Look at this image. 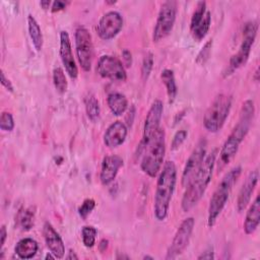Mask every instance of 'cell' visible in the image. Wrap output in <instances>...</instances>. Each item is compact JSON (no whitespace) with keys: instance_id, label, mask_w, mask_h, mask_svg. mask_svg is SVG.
<instances>
[{"instance_id":"83f0119b","label":"cell","mask_w":260,"mask_h":260,"mask_svg":"<svg viewBox=\"0 0 260 260\" xmlns=\"http://www.w3.org/2000/svg\"><path fill=\"white\" fill-rule=\"evenodd\" d=\"M53 82H54L55 88L57 89L58 92L64 93L66 91L68 83H67V79H66L65 73L62 68L56 67L53 70Z\"/></svg>"},{"instance_id":"ee69618b","label":"cell","mask_w":260,"mask_h":260,"mask_svg":"<svg viewBox=\"0 0 260 260\" xmlns=\"http://www.w3.org/2000/svg\"><path fill=\"white\" fill-rule=\"evenodd\" d=\"M254 80L255 81H258L259 80V69L257 68L256 71H255V74H254Z\"/></svg>"},{"instance_id":"8992f818","label":"cell","mask_w":260,"mask_h":260,"mask_svg":"<svg viewBox=\"0 0 260 260\" xmlns=\"http://www.w3.org/2000/svg\"><path fill=\"white\" fill-rule=\"evenodd\" d=\"M233 99L229 94H218L206 110L203 117V125L209 132L219 131L225 123L231 112Z\"/></svg>"},{"instance_id":"603a6c76","label":"cell","mask_w":260,"mask_h":260,"mask_svg":"<svg viewBox=\"0 0 260 260\" xmlns=\"http://www.w3.org/2000/svg\"><path fill=\"white\" fill-rule=\"evenodd\" d=\"M27 28H28V34L34 44V47L36 48L37 51H41L44 44L43 34L38 21L31 14H28L27 16Z\"/></svg>"},{"instance_id":"d6a6232c","label":"cell","mask_w":260,"mask_h":260,"mask_svg":"<svg viewBox=\"0 0 260 260\" xmlns=\"http://www.w3.org/2000/svg\"><path fill=\"white\" fill-rule=\"evenodd\" d=\"M95 207V201L91 198H87L83 201V203L78 208V213L82 219H86L90 212Z\"/></svg>"},{"instance_id":"ffe728a7","label":"cell","mask_w":260,"mask_h":260,"mask_svg":"<svg viewBox=\"0 0 260 260\" xmlns=\"http://www.w3.org/2000/svg\"><path fill=\"white\" fill-rule=\"evenodd\" d=\"M260 222V200L257 195L253 203L251 204L249 210L247 211L245 221H244V231L247 235H252L258 228Z\"/></svg>"},{"instance_id":"d6986e66","label":"cell","mask_w":260,"mask_h":260,"mask_svg":"<svg viewBox=\"0 0 260 260\" xmlns=\"http://www.w3.org/2000/svg\"><path fill=\"white\" fill-rule=\"evenodd\" d=\"M127 127L121 121L112 123L104 134V143L109 148L120 146L126 139Z\"/></svg>"},{"instance_id":"4dcf8cb0","label":"cell","mask_w":260,"mask_h":260,"mask_svg":"<svg viewBox=\"0 0 260 260\" xmlns=\"http://www.w3.org/2000/svg\"><path fill=\"white\" fill-rule=\"evenodd\" d=\"M152 67H153V54L151 52H147L143 58L142 66H141V76L143 80H147V78L151 73Z\"/></svg>"},{"instance_id":"b9f144b4","label":"cell","mask_w":260,"mask_h":260,"mask_svg":"<svg viewBox=\"0 0 260 260\" xmlns=\"http://www.w3.org/2000/svg\"><path fill=\"white\" fill-rule=\"evenodd\" d=\"M99 247H100V250L103 252V251H106V249L108 248V241L107 240H102L101 241V243H100V245H99Z\"/></svg>"},{"instance_id":"836d02e7","label":"cell","mask_w":260,"mask_h":260,"mask_svg":"<svg viewBox=\"0 0 260 260\" xmlns=\"http://www.w3.org/2000/svg\"><path fill=\"white\" fill-rule=\"evenodd\" d=\"M0 128L3 131H12L14 128V120L9 112H2L0 117Z\"/></svg>"},{"instance_id":"8d00e7d4","label":"cell","mask_w":260,"mask_h":260,"mask_svg":"<svg viewBox=\"0 0 260 260\" xmlns=\"http://www.w3.org/2000/svg\"><path fill=\"white\" fill-rule=\"evenodd\" d=\"M68 2L66 1H61V0H57V1H54L53 4H52V7H51V11L52 12H58L60 10H63L64 8H66Z\"/></svg>"},{"instance_id":"ac0fdd59","label":"cell","mask_w":260,"mask_h":260,"mask_svg":"<svg viewBox=\"0 0 260 260\" xmlns=\"http://www.w3.org/2000/svg\"><path fill=\"white\" fill-rule=\"evenodd\" d=\"M123 166V159L119 155H106L103 158L101 173H100V180L103 185H109L112 183L118 172L119 169Z\"/></svg>"},{"instance_id":"60d3db41","label":"cell","mask_w":260,"mask_h":260,"mask_svg":"<svg viewBox=\"0 0 260 260\" xmlns=\"http://www.w3.org/2000/svg\"><path fill=\"white\" fill-rule=\"evenodd\" d=\"M40 5L42 6L43 9H49L50 8V5H51V1L50 0H43L40 2Z\"/></svg>"},{"instance_id":"4316f807","label":"cell","mask_w":260,"mask_h":260,"mask_svg":"<svg viewBox=\"0 0 260 260\" xmlns=\"http://www.w3.org/2000/svg\"><path fill=\"white\" fill-rule=\"evenodd\" d=\"M17 221L18 225L23 231H29L35 223V208L30 206L19 211L17 215Z\"/></svg>"},{"instance_id":"f546056e","label":"cell","mask_w":260,"mask_h":260,"mask_svg":"<svg viewBox=\"0 0 260 260\" xmlns=\"http://www.w3.org/2000/svg\"><path fill=\"white\" fill-rule=\"evenodd\" d=\"M95 236L96 230L91 225H84L81 230V238L82 243L85 247L91 248L95 244Z\"/></svg>"},{"instance_id":"ba28073f","label":"cell","mask_w":260,"mask_h":260,"mask_svg":"<svg viewBox=\"0 0 260 260\" xmlns=\"http://www.w3.org/2000/svg\"><path fill=\"white\" fill-rule=\"evenodd\" d=\"M177 10L178 4L174 0H169L161 4L152 32L153 42L157 43L171 34L176 21Z\"/></svg>"},{"instance_id":"5bb4252c","label":"cell","mask_w":260,"mask_h":260,"mask_svg":"<svg viewBox=\"0 0 260 260\" xmlns=\"http://www.w3.org/2000/svg\"><path fill=\"white\" fill-rule=\"evenodd\" d=\"M123 27V18L117 11H109L105 13L96 26L98 34L101 39L108 41L114 39Z\"/></svg>"},{"instance_id":"d4e9b609","label":"cell","mask_w":260,"mask_h":260,"mask_svg":"<svg viewBox=\"0 0 260 260\" xmlns=\"http://www.w3.org/2000/svg\"><path fill=\"white\" fill-rule=\"evenodd\" d=\"M84 105H85V111L88 119L91 120L92 122L96 121L100 117L101 108L95 95L91 92H88L84 98Z\"/></svg>"},{"instance_id":"6da1fadb","label":"cell","mask_w":260,"mask_h":260,"mask_svg":"<svg viewBox=\"0 0 260 260\" xmlns=\"http://www.w3.org/2000/svg\"><path fill=\"white\" fill-rule=\"evenodd\" d=\"M255 113L254 102L251 100H247L244 102L241 112L240 118L237 125L234 127L233 131L224 141L217 161V170L218 172L223 170L235 157L238 152L239 146L241 142L244 140L246 135L249 132L250 126L252 124V120Z\"/></svg>"},{"instance_id":"277c9868","label":"cell","mask_w":260,"mask_h":260,"mask_svg":"<svg viewBox=\"0 0 260 260\" xmlns=\"http://www.w3.org/2000/svg\"><path fill=\"white\" fill-rule=\"evenodd\" d=\"M242 174V168L237 166L231 169L221 179L219 184L217 185L213 195L210 198L209 206H208V216H207V224L209 228H212L219 214L221 213L222 209L224 208L229 196L232 192L233 187L237 183L238 179Z\"/></svg>"},{"instance_id":"30bf717a","label":"cell","mask_w":260,"mask_h":260,"mask_svg":"<svg viewBox=\"0 0 260 260\" xmlns=\"http://www.w3.org/2000/svg\"><path fill=\"white\" fill-rule=\"evenodd\" d=\"M162 112H164L162 102L160 100H155L150 106L145 117L144 126H143V135L138 146L139 151L151 140V138L155 135L157 130L160 128Z\"/></svg>"},{"instance_id":"7a4b0ae2","label":"cell","mask_w":260,"mask_h":260,"mask_svg":"<svg viewBox=\"0 0 260 260\" xmlns=\"http://www.w3.org/2000/svg\"><path fill=\"white\" fill-rule=\"evenodd\" d=\"M217 155V150L213 149L209 154H207L202 161L199 170L194 175L192 180L186 186L187 189L183 195L181 206L183 211H190L197 203L200 201L204 195L210 181L212 178L213 169L215 166V159Z\"/></svg>"},{"instance_id":"e575fe53","label":"cell","mask_w":260,"mask_h":260,"mask_svg":"<svg viewBox=\"0 0 260 260\" xmlns=\"http://www.w3.org/2000/svg\"><path fill=\"white\" fill-rule=\"evenodd\" d=\"M187 136H188V132L186 130L177 131L176 134L173 137V140H172V143H171V149L172 150L178 149L182 145V143L186 140Z\"/></svg>"},{"instance_id":"f35d334b","label":"cell","mask_w":260,"mask_h":260,"mask_svg":"<svg viewBox=\"0 0 260 260\" xmlns=\"http://www.w3.org/2000/svg\"><path fill=\"white\" fill-rule=\"evenodd\" d=\"M198 260H201V259H205V260H211V259H214V254H213V250L212 248H209L207 250H205L204 252H202L201 255H199L197 257Z\"/></svg>"},{"instance_id":"9a60e30c","label":"cell","mask_w":260,"mask_h":260,"mask_svg":"<svg viewBox=\"0 0 260 260\" xmlns=\"http://www.w3.org/2000/svg\"><path fill=\"white\" fill-rule=\"evenodd\" d=\"M60 57L62 60V63L65 67L66 72L70 76V78L75 79L78 75V68L75 63L72 49H71V42L70 38L67 31L62 30L60 32Z\"/></svg>"},{"instance_id":"f1b7e54d","label":"cell","mask_w":260,"mask_h":260,"mask_svg":"<svg viewBox=\"0 0 260 260\" xmlns=\"http://www.w3.org/2000/svg\"><path fill=\"white\" fill-rule=\"evenodd\" d=\"M206 2L205 1H199L196 5V8L192 14L191 17V21H190V31L192 29H194L199 22L201 21V19L203 18L205 12H206Z\"/></svg>"},{"instance_id":"d590c367","label":"cell","mask_w":260,"mask_h":260,"mask_svg":"<svg viewBox=\"0 0 260 260\" xmlns=\"http://www.w3.org/2000/svg\"><path fill=\"white\" fill-rule=\"evenodd\" d=\"M122 60H123V65L126 67H130L132 65V54L129 50L124 49L122 51Z\"/></svg>"},{"instance_id":"f6af8a7d","label":"cell","mask_w":260,"mask_h":260,"mask_svg":"<svg viewBox=\"0 0 260 260\" xmlns=\"http://www.w3.org/2000/svg\"><path fill=\"white\" fill-rule=\"evenodd\" d=\"M143 259H153V257H150V256H144Z\"/></svg>"},{"instance_id":"9c48e42d","label":"cell","mask_w":260,"mask_h":260,"mask_svg":"<svg viewBox=\"0 0 260 260\" xmlns=\"http://www.w3.org/2000/svg\"><path fill=\"white\" fill-rule=\"evenodd\" d=\"M75 50L78 62L84 71H89L93 58V45L91 35L84 26L75 29Z\"/></svg>"},{"instance_id":"7402d4cb","label":"cell","mask_w":260,"mask_h":260,"mask_svg":"<svg viewBox=\"0 0 260 260\" xmlns=\"http://www.w3.org/2000/svg\"><path fill=\"white\" fill-rule=\"evenodd\" d=\"M108 106L115 116H120L125 113L128 108L127 98L120 92H111L107 99Z\"/></svg>"},{"instance_id":"5b68a950","label":"cell","mask_w":260,"mask_h":260,"mask_svg":"<svg viewBox=\"0 0 260 260\" xmlns=\"http://www.w3.org/2000/svg\"><path fill=\"white\" fill-rule=\"evenodd\" d=\"M142 155L141 170L149 177L154 178L162 166L166 153V133L164 128H159L151 140L139 151Z\"/></svg>"},{"instance_id":"3957f363","label":"cell","mask_w":260,"mask_h":260,"mask_svg":"<svg viewBox=\"0 0 260 260\" xmlns=\"http://www.w3.org/2000/svg\"><path fill=\"white\" fill-rule=\"evenodd\" d=\"M177 182V168L173 160H168L165 162L157 182L154 194V216L157 220H165L168 212L170 203L173 197Z\"/></svg>"},{"instance_id":"4fadbf2b","label":"cell","mask_w":260,"mask_h":260,"mask_svg":"<svg viewBox=\"0 0 260 260\" xmlns=\"http://www.w3.org/2000/svg\"><path fill=\"white\" fill-rule=\"evenodd\" d=\"M206 148H207V141L204 138H202L197 142L196 146L192 150L183 170V174H182L183 187H186L189 184V182L192 180L194 175L199 170L202 161L206 156Z\"/></svg>"},{"instance_id":"484cf974","label":"cell","mask_w":260,"mask_h":260,"mask_svg":"<svg viewBox=\"0 0 260 260\" xmlns=\"http://www.w3.org/2000/svg\"><path fill=\"white\" fill-rule=\"evenodd\" d=\"M210 24H211V13H210V11H206L203 18L199 22V24L194 29L191 30V34H192L194 40L201 41L202 39H204V37L206 36V34L209 30Z\"/></svg>"},{"instance_id":"1f68e13d","label":"cell","mask_w":260,"mask_h":260,"mask_svg":"<svg viewBox=\"0 0 260 260\" xmlns=\"http://www.w3.org/2000/svg\"><path fill=\"white\" fill-rule=\"evenodd\" d=\"M212 44H213L212 40H209L201 48V50L199 51V53H198V55L196 57V60H195V62L198 65H204L206 63V61L209 59V56H210V53H211V49H212Z\"/></svg>"},{"instance_id":"8fae6325","label":"cell","mask_w":260,"mask_h":260,"mask_svg":"<svg viewBox=\"0 0 260 260\" xmlns=\"http://www.w3.org/2000/svg\"><path fill=\"white\" fill-rule=\"evenodd\" d=\"M96 72L103 78L116 82H123L127 79V74L123 63L111 55H103L96 65Z\"/></svg>"},{"instance_id":"7bdbcfd3","label":"cell","mask_w":260,"mask_h":260,"mask_svg":"<svg viewBox=\"0 0 260 260\" xmlns=\"http://www.w3.org/2000/svg\"><path fill=\"white\" fill-rule=\"evenodd\" d=\"M66 259H78V256L75 254L74 251L70 250V251L68 252V255L66 256Z\"/></svg>"},{"instance_id":"44dd1931","label":"cell","mask_w":260,"mask_h":260,"mask_svg":"<svg viewBox=\"0 0 260 260\" xmlns=\"http://www.w3.org/2000/svg\"><path fill=\"white\" fill-rule=\"evenodd\" d=\"M39 250V245L37 241L31 238H24L17 242L15 245L14 251L16 255L21 259H30L32 258Z\"/></svg>"},{"instance_id":"cb8c5ba5","label":"cell","mask_w":260,"mask_h":260,"mask_svg":"<svg viewBox=\"0 0 260 260\" xmlns=\"http://www.w3.org/2000/svg\"><path fill=\"white\" fill-rule=\"evenodd\" d=\"M160 78H161L162 83L166 85L169 102L173 103L178 93V87H177V83L175 80L174 71L172 69H164L161 71Z\"/></svg>"},{"instance_id":"74e56055","label":"cell","mask_w":260,"mask_h":260,"mask_svg":"<svg viewBox=\"0 0 260 260\" xmlns=\"http://www.w3.org/2000/svg\"><path fill=\"white\" fill-rule=\"evenodd\" d=\"M1 84L9 91H13V85L11 83V81L5 76V73L3 72V70H1Z\"/></svg>"},{"instance_id":"2e32d148","label":"cell","mask_w":260,"mask_h":260,"mask_svg":"<svg viewBox=\"0 0 260 260\" xmlns=\"http://www.w3.org/2000/svg\"><path fill=\"white\" fill-rule=\"evenodd\" d=\"M258 179H259L258 170H254L250 172L249 175L247 176L245 182L242 185V188L240 189L238 199H237V210L239 212L243 211L250 203L252 194L258 183Z\"/></svg>"},{"instance_id":"e0dca14e","label":"cell","mask_w":260,"mask_h":260,"mask_svg":"<svg viewBox=\"0 0 260 260\" xmlns=\"http://www.w3.org/2000/svg\"><path fill=\"white\" fill-rule=\"evenodd\" d=\"M43 236L48 249L55 256V258H58V259L63 258L65 254L64 243L61 237L59 236V234L53 228V225L48 221L44 223Z\"/></svg>"},{"instance_id":"52a82bcc","label":"cell","mask_w":260,"mask_h":260,"mask_svg":"<svg viewBox=\"0 0 260 260\" xmlns=\"http://www.w3.org/2000/svg\"><path fill=\"white\" fill-rule=\"evenodd\" d=\"M257 29L258 23L256 21H248L245 23L243 28V41L237 53L231 57L224 76L234 73L236 70H238L247 63L251 53L252 46L256 39Z\"/></svg>"},{"instance_id":"ab89813d","label":"cell","mask_w":260,"mask_h":260,"mask_svg":"<svg viewBox=\"0 0 260 260\" xmlns=\"http://www.w3.org/2000/svg\"><path fill=\"white\" fill-rule=\"evenodd\" d=\"M0 238H1V241H0V248L2 249V247L4 246L5 241H6V239H7V232H6V228H5V225H2V226H1V231H0Z\"/></svg>"},{"instance_id":"7c38bea8","label":"cell","mask_w":260,"mask_h":260,"mask_svg":"<svg viewBox=\"0 0 260 260\" xmlns=\"http://www.w3.org/2000/svg\"><path fill=\"white\" fill-rule=\"evenodd\" d=\"M195 220L193 217H188L181 222L174 236L172 244L168 249L166 259H174L186 249L189 244Z\"/></svg>"}]
</instances>
